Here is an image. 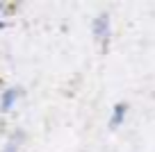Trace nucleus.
Instances as JSON below:
<instances>
[{
	"label": "nucleus",
	"instance_id": "3",
	"mask_svg": "<svg viewBox=\"0 0 155 152\" xmlns=\"http://www.w3.org/2000/svg\"><path fill=\"white\" fill-rule=\"evenodd\" d=\"M16 98H18V91L16 89H7L5 93H2V111H9L12 107H14Z\"/></svg>",
	"mask_w": 155,
	"mask_h": 152
},
{
	"label": "nucleus",
	"instance_id": "4",
	"mask_svg": "<svg viewBox=\"0 0 155 152\" xmlns=\"http://www.w3.org/2000/svg\"><path fill=\"white\" fill-rule=\"evenodd\" d=\"M5 152H14V147H12V145H9V147H7V150H5Z\"/></svg>",
	"mask_w": 155,
	"mask_h": 152
},
{
	"label": "nucleus",
	"instance_id": "2",
	"mask_svg": "<svg viewBox=\"0 0 155 152\" xmlns=\"http://www.w3.org/2000/svg\"><path fill=\"white\" fill-rule=\"evenodd\" d=\"M126 111H128V107L123 105V102H119V105L114 107V111H112V127H119V125L123 123V116H126Z\"/></svg>",
	"mask_w": 155,
	"mask_h": 152
},
{
	"label": "nucleus",
	"instance_id": "1",
	"mask_svg": "<svg viewBox=\"0 0 155 152\" xmlns=\"http://www.w3.org/2000/svg\"><path fill=\"white\" fill-rule=\"evenodd\" d=\"M107 25H110V18H107V14H101V16L96 18V23H94V34H96L98 39H101V36H105Z\"/></svg>",
	"mask_w": 155,
	"mask_h": 152
}]
</instances>
